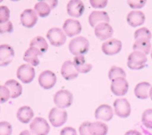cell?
I'll return each instance as SVG.
<instances>
[{
    "mask_svg": "<svg viewBox=\"0 0 152 135\" xmlns=\"http://www.w3.org/2000/svg\"><path fill=\"white\" fill-rule=\"evenodd\" d=\"M145 21V14L140 10H132L127 16L128 24L134 28L143 25Z\"/></svg>",
    "mask_w": 152,
    "mask_h": 135,
    "instance_id": "obj_20",
    "label": "cell"
},
{
    "mask_svg": "<svg viewBox=\"0 0 152 135\" xmlns=\"http://www.w3.org/2000/svg\"><path fill=\"white\" fill-rule=\"evenodd\" d=\"M20 21L24 27L31 28L38 21V14L33 9H26L21 14Z\"/></svg>",
    "mask_w": 152,
    "mask_h": 135,
    "instance_id": "obj_13",
    "label": "cell"
},
{
    "mask_svg": "<svg viewBox=\"0 0 152 135\" xmlns=\"http://www.w3.org/2000/svg\"><path fill=\"white\" fill-rule=\"evenodd\" d=\"M19 135H34V134L31 133V131H29L25 130L21 132V133L19 134Z\"/></svg>",
    "mask_w": 152,
    "mask_h": 135,
    "instance_id": "obj_43",
    "label": "cell"
},
{
    "mask_svg": "<svg viewBox=\"0 0 152 135\" xmlns=\"http://www.w3.org/2000/svg\"><path fill=\"white\" fill-rule=\"evenodd\" d=\"M14 50L9 45H0V67H5L11 63L14 57Z\"/></svg>",
    "mask_w": 152,
    "mask_h": 135,
    "instance_id": "obj_14",
    "label": "cell"
},
{
    "mask_svg": "<svg viewBox=\"0 0 152 135\" xmlns=\"http://www.w3.org/2000/svg\"><path fill=\"white\" fill-rule=\"evenodd\" d=\"M126 74L124 70L120 67L112 66L108 72V78L112 81L113 80L118 77H124L126 78Z\"/></svg>",
    "mask_w": 152,
    "mask_h": 135,
    "instance_id": "obj_30",
    "label": "cell"
},
{
    "mask_svg": "<svg viewBox=\"0 0 152 135\" xmlns=\"http://www.w3.org/2000/svg\"><path fill=\"white\" fill-rule=\"evenodd\" d=\"M12 126L6 121L0 122V135H11Z\"/></svg>",
    "mask_w": 152,
    "mask_h": 135,
    "instance_id": "obj_34",
    "label": "cell"
},
{
    "mask_svg": "<svg viewBox=\"0 0 152 135\" xmlns=\"http://www.w3.org/2000/svg\"><path fill=\"white\" fill-rule=\"evenodd\" d=\"M148 59L145 53L134 51L128 57L127 65L132 70H141L145 68Z\"/></svg>",
    "mask_w": 152,
    "mask_h": 135,
    "instance_id": "obj_2",
    "label": "cell"
},
{
    "mask_svg": "<svg viewBox=\"0 0 152 135\" xmlns=\"http://www.w3.org/2000/svg\"><path fill=\"white\" fill-rule=\"evenodd\" d=\"M85 10L84 3L79 0H72L67 4V11L69 16L78 18L83 14Z\"/></svg>",
    "mask_w": 152,
    "mask_h": 135,
    "instance_id": "obj_17",
    "label": "cell"
},
{
    "mask_svg": "<svg viewBox=\"0 0 152 135\" xmlns=\"http://www.w3.org/2000/svg\"><path fill=\"white\" fill-rule=\"evenodd\" d=\"M114 108L116 115L121 118H126L129 117L132 112L130 103L125 98L116 99L114 102Z\"/></svg>",
    "mask_w": 152,
    "mask_h": 135,
    "instance_id": "obj_8",
    "label": "cell"
},
{
    "mask_svg": "<svg viewBox=\"0 0 152 135\" xmlns=\"http://www.w3.org/2000/svg\"><path fill=\"white\" fill-rule=\"evenodd\" d=\"M49 121L53 127H60L63 126L68 119V113L65 110L59 108H53L48 115Z\"/></svg>",
    "mask_w": 152,
    "mask_h": 135,
    "instance_id": "obj_4",
    "label": "cell"
},
{
    "mask_svg": "<svg viewBox=\"0 0 152 135\" xmlns=\"http://www.w3.org/2000/svg\"><path fill=\"white\" fill-rule=\"evenodd\" d=\"M10 19V10L7 6H0V24L8 22Z\"/></svg>",
    "mask_w": 152,
    "mask_h": 135,
    "instance_id": "obj_33",
    "label": "cell"
},
{
    "mask_svg": "<svg viewBox=\"0 0 152 135\" xmlns=\"http://www.w3.org/2000/svg\"><path fill=\"white\" fill-rule=\"evenodd\" d=\"M30 129L34 135H48L50 128L47 120L42 117H37L31 122Z\"/></svg>",
    "mask_w": 152,
    "mask_h": 135,
    "instance_id": "obj_5",
    "label": "cell"
},
{
    "mask_svg": "<svg viewBox=\"0 0 152 135\" xmlns=\"http://www.w3.org/2000/svg\"><path fill=\"white\" fill-rule=\"evenodd\" d=\"M113 117H114V111L112 108L106 104L99 105L95 111V118L98 120L108 122L112 120Z\"/></svg>",
    "mask_w": 152,
    "mask_h": 135,
    "instance_id": "obj_18",
    "label": "cell"
},
{
    "mask_svg": "<svg viewBox=\"0 0 152 135\" xmlns=\"http://www.w3.org/2000/svg\"><path fill=\"white\" fill-rule=\"evenodd\" d=\"M41 55H42V53L38 49L35 48V47H30L25 51L23 59L29 65L36 67L39 65V60L38 59V56H41Z\"/></svg>",
    "mask_w": 152,
    "mask_h": 135,
    "instance_id": "obj_21",
    "label": "cell"
},
{
    "mask_svg": "<svg viewBox=\"0 0 152 135\" xmlns=\"http://www.w3.org/2000/svg\"><path fill=\"white\" fill-rule=\"evenodd\" d=\"M62 30L69 37L75 36L81 33L82 25L80 22L77 19H68L64 22Z\"/></svg>",
    "mask_w": 152,
    "mask_h": 135,
    "instance_id": "obj_12",
    "label": "cell"
},
{
    "mask_svg": "<svg viewBox=\"0 0 152 135\" xmlns=\"http://www.w3.org/2000/svg\"><path fill=\"white\" fill-rule=\"evenodd\" d=\"M151 59H152V50H151Z\"/></svg>",
    "mask_w": 152,
    "mask_h": 135,
    "instance_id": "obj_45",
    "label": "cell"
},
{
    "mask_svg": "<svg viewBox=\"0 0 152 135\" xmlns=\"http://www.w3.org/2000/svg\"><path fill=\"white\" fill-rule=\"evenodd\" d=\"M10 98V90L5 85H0V103H4Z\"/></svg>",
    "mask_w": 152,
    "mask_h": 135,
    "instance_id": "obj_35",
    "label": "cell"
},
{
    "mask_svg": "<svg viewBox=\"0 0 152 135\" xmlns=\"http://www.w3.org/2000/svg\"><path fill=\"white\" fill-rule=\"evenodd\" d=\"M94 34L99 39L103 41L112 36L114 30L108 23H101L94 28Z\"/></svg>",
    "mask_w": 152,
    "mask_h": 135,
    "instance_id": "obj_15",
    "label": "cell"
},
{
    "mask_svg": "<svg viewBox=\"0 0 152 135\" xmlns=\"http://www.w3.org/2000/svg\"><path fill=\"white\" fill-rule=\"evenodd\" d=\"M47 38L52 45L55 47H59L63 45L67 39L66 34L63 30L59 28H50L47 33Z\"/></svg>",
    "mask_w": 152,
    "mask_h": 135,
    "instance_id": "obj_6",
    "label": "cell"
},
{
    "mask_svg": "<svg viewBox=\"0 0 152 135\" xmlns=\"http://www.w3.org/2000/svg\"><path fill=\"white\" fill-rule=\"evenodd\" d=\"M89 41L84 36H77L71 40L68 45L70 52L74 56H83L89 50Z\"/></svg>",
    "mask_w": 152,
    "mask_h": 135,
    "instance_id": "obj_1",
    "label": "cell"
},
{
    "mask_svg": "<svg viewBox=\"0 0 152 135\" xmlns=\"http://www.w3.org/2000/svg\"><path fill=\"white\" fill-rule=\"evenodd\" d=\"M151 88V84L148 82H142L138 83L134 88L135 96L140 99H148L149 97V91Z\"/></svg>",
    "mask_w": 152,
    "mask_h": 135,
    "instance_id": "obj_22",
    "label": "cell"
},
{
    "mask_svg": "<svg viewBox=\"0 0 152 135\" xmlns=\"http://www.w3.org/2000/svg\"><path fill=\"white\" fill-rule=\"evenodd\" d=\"M91 26L95 28L101 23H108L110 21L109 16L106 11H93L88 17Z\"/></svg>",
    "mask_w": 152,
    "mask_h": 135,
    "instance_id": "obj_19",
    "label": "cell"
},
{
    "mask_svg": "<svg viewBox=\"0 0 152 135\" xmlns=\"http://www.w3.org/2000/svg\"><path fill=\"white\" fill-rule=\"evenodd\" d=\"M149 96L151 97V99L152 100V87L151 88V90H150V91H149Z\"/></svg>",
    "mask_w": 152,
    "mask_h": 135,
    "instance_id": "obj_44",
    "label": "cell"
},
{
    "mask_svg": "<svg viewBox=\"0 0 152 135\" xmlns=\"http://www.w3.org/2000/svg\"><path fill=\"white\" fill-rule=\"evenodd\" d=\"M145 3H146V1H144V0L142 1H128L129 5L133 9L142 8L145 5Z\"/></svg>",
    "mask_w": 152,
    "mask_h": 135,
    "instance_id": "obj_38",
    "label": "cell"
},
{
    "mask_svg": "<svg viewBox=\"0 0 152 135\" xmlns=\"http://www.w3.org/2000/svg\"><path fill=\"white\" fill-rule=\"evenodd\" d=\"M134 39L135 40L140 39H145L151 40V33L148 28H141L137 30L134 32Z\"/></svg>",
    "mask_w": 152,
    "mask_h": 135,
    "instance_id": "obj_31",
    "label": "cell"
},
{
    "mask_svg": "<svg viewBox=\"0 0 152 135\" xmlns=\"http://www.w3.org/2000/svg\"><path fill=\"white\" fill-rule=\"evenodd\" d=\"M91 123L88 121H86L82 123L79 128L80 135H91L90 131H89V126Z\"/></svg>",
    "mask_w": 152,
    "mask_h": 135,
    "instance_id": "obj_37",
    "label": "cell"
},
{
    "mask_svg": "<svg viewBox=\"0 0 152 135\" xmlns=\"http://www.w3.org/2000/svg\"><path fill=\"white\" fill-rule=\"evenodd\" d=\"M4 85L8 88L10 93V98L16 99L21 96L22 93V86L15 80H9L6 81Z\"/></svg>",
    "mask_w": 152,
    "mask_h": 135,
    "instance_id": "obj_25",
    "label": "cell"
},
{
    "mask_svg": "<svg viewBox=\"0 0 152 135\" xmlns=\"http://www.w3.org/2000/svg\"><path fill=\"white\" fill-rule=\"evenodd\" d=\"M151 47L150 40L145 39H140L135 40V42L133 45V49L134 51L142 52L145 55L150 53Z\"/></svg>",
    "mask_w": 152,
    "mask_h": 135,
    "instance_id": "obj_27",
    "label": "cell"
},
{
    "mask_svg": "<svg viewBox=\"0 0 152 135\" xmlns=\"http://www.w3.org/2000/svg\"><path fill=\"white\" fill-rule=\"evenodd\" d=\"M13 30V24L10 21H8L5 23L0 24V34H5V33H11Z\"/></svg>",
    "mask_w": 152,
    "mask_h": 135,
    "instance_id": "obj_36",
    "label": "cell"
},
{
    "mask_svg": "<svg viewBox=\"0 0 152 135\" xmlns=\"http://www.w3.org/2000/svg\"><path fill=\"white\" fill-rule=\"evenodd\" d=\"M123 43L117 39H111L104 42L102 45V50L105 55L113 56L116 55L121 50Z\"/></svg>",
    "mask_w": 152,
    "mask_h": 135,
    "instance_id": "obj_11",
    "label": "cell"
},
{
    "mask_svg": "<svg viewBox=\"0 0 152 135\" xmlns=\"http://www.w3.org/2000/svg\"><path fill=\"white\" fill-rule=\"evenodd\" d=\"M73 62L79 73L87 74L92 70V65L86 62V59L84 56H75Z\"/></svg>",
    "mask_w": 152,
    "mask_h": 135,
    "instance_id": "obj_24",
    "label": "cell"
},
{
    "mask_svg": "<svg viewBox=\"0 0 152 135\" xmlns=\"http://www.w3.org/2000/svg\"><path fill=\"white\" fill-rule=\"evenodd\" d=\"M35 69L29 64H23L18 68L16 76L24 84H29L35 78Z\"/></svg>",
    "mask_w": 152,
    "mask_h": 135,
    "instance_id": "obj_7",
    "label": "cell"
},
{
    "mask_svg": "<svg viewBox=\"0 0 152 135\" xmlns=\"http://www.w3.org/2000/svg\"><path fill=\"white\" fill-rule=\"evenodd\" d=\"M60 135H77V133L74 128L65 127L60 131Z\"/></svg>",
    "mask_w": 152,
    "mask_h": 135,
    "instance_id": "obj_40",
    "label": "cell"
},
{
    "mask_svg": "<svg viewBox=\"0 0 152 135\" xmlns=\"http://www.w3.org/2000/svg\"><path fill=\"white\" fill-rule=\"evenodd\" d=\"M30 47L38 49L43 54L45 52H47L48 49V45L45 39L43 38L42 36H38L35 37L31 40V43H30Z\"/></svg>",
    "mask_w": 152,
    "mask_h": 135,
    "instance_id": "obj_28",
    "label": "cell"
},
{
    "mask_svg": "<svg viewBox=\"0 0 152 135\" xmlns=\"http://www.w3.org/2000/svg\"><path fill=\"white\" fill-rule=\"evenodd\" d=\"M34 114L32 108L29 106H22L19 108L16 113V117L18 120L24 124L29 123L34 117Z\"/></svg>",
    "mask_w": 152,
    "mask_h": 135,
    "instance_id": "obj_23",
    "label": "cell"
},
{
    "mask_svg": "<svg viewBox=\"0 0 152 135\" xmlns=\"http://www.w3.org/2000/svg\"><path fill=\"white\" fill-rule=\"evenodd\" d=\"M142 123L147 128L152 129V108L144 111L142 115Z\"/></svg>",
    "mask_w": 152,
    "mask_h": 135,
    "instance_id": "obj_32",
    "label": "cell"
},
{
    "mask_svg": "<svg viewBox=\"0 0 152 135\" xmlns=\"http://www.w3.org/2000/svg\"><path fill=\"white\" fill-rule=\"evenodd\" d=\"M124 135H142L140 132L136 130H131L126 132Z\"/></svg>",
    "mask_w": 152,
    "mask_h": 135,
    "instance_id": "obj_41",
    "label": "cell"
},
{
    "mask_svg": "<svg viewBox=\"0 0 152 135\" xmlns=\"http://www.w3.org/2000/svg\"><path fill=\"white\" fill-rule=\"evenodd\" d=\"M51 10V7L48 4L47 1H39L34 6V10L40 17L48 16L50 14Z\"/></svg>",
    "mask_w": 152,
    "mask_h": 135,
    "instance_id": "obj_29",
    "label": "cell"
},
{
    "mask_svg": "<svg viewBox=\"0 0 152 135\" xmlns=\"http://www.w3.org/2000/svg\"><path fill=\"white\" fill-rule=\"evenodd\" d=\"M89 131L91 135H107L108 128L105 123L100 121L91 123L89 126Z\"/></svg>",
    "mask_w": 152,
    "mask_h": 135,
    "instance_id": "obj_26",
    "label": "cell"
},
{
    "mask_svg": "<svg viewBox=\"0 0 152 135\" xmlns=\"http://www.w3.org/2000/svg\"><path fill=\"white\" fill-rule=\"evenodd\" d=\"M73 93L68 90H60L56 92L53 97L55 105L57 108L65 109L71 106L73 103Z\"/></svg>",
    "mask_w": 152,
    "mask_h": 135,
    "instance_id": "obj_3",
    "label": "cell"
},
{
    "mask_svg": "<svg viewBox=\"0 0 152 135\" xmlns=\"http://www.w3.org/2000/svg\"><path fill=\"white\" fill-rule=\"evenodd\" d=\"M39 84L45 90L52 88L56 83V77L51 71H44L39 74Z\"/></svg>",
    "mask_w": 152,
    "mask_h": 135,
    "instance_id": "obj_10",
    "label": "cell"
},
{
    "mask_svg": "<svg viewBox=\"0 0 152 135\" xmlns=\"http://www.w3.org/2000/svg\"><path fill=\"white\" fill-rule=\"evenodd\" d=\"M90 3L92 7H94V8H104L108 4V1H105V0L94 1V0H91V1H90Z\"/></svg>",
    "mask_w": 152,
    "mask_h": 135,
    "instance_id": "obj_39",
    "label": "cell"
},
{
    "mask_svg": "<svg viewBox=\"0 0 152 135\" xmlns=\"http://www.w3.org/2000/svg\"><path fill=\"white\" fill-rule=\"evenodd\" d=\"M47 2H48V4L50 5V7H51V9L55 8L58 4L57 1H47Z\"/></svg>",
    "mask_w": 152,
    "mask_h": 135,
    "instance_id": "obj_42",
    "label": "cell"
},
{
    "mask_svg": "<svg viewBox=\"0 0 152 135\" xmlns=\"http://www.w3.org/2000/svg\"><path fill=\"white\" fill-rule=\"evenodd\" d=\"M61 74L63 78L66 80H73L77 78L79 75V72L74 66V62L70 60H67L62 64L61 68Z\"/></svg>",
    "mask_w": 152,
    "mask_h": 135,
    "instance_id": "obj_16",
    "label": "cell"
},
{
    "mask_svg": "<svg viewBox=\"0 0 152 135\" xmlns=\"http://www.w3.org/2000/svg\"><path fill=\"white\" fill-rule=\"evenodd\" d=\"M129 83L124 77H118L111 81V90L115 96H122L127 93Z\"/></svg>",
    "mask_w": 152,
    "mask_h": 135,
    "instance_id": "obj_9",
    "label": "cell"
}]
</instances>
